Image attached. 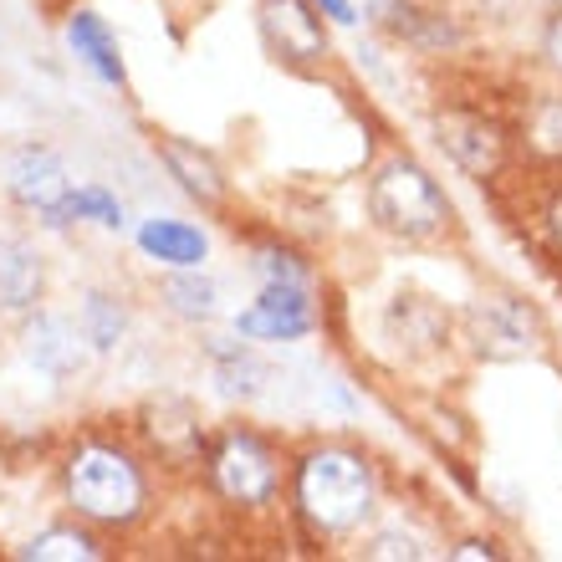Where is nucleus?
<instances>
[{
    "instance_id": "obj_5",
    "label": "nucleus",
    "mask_w": 562,
    "mask_h": 562,
    "mask_svg": "<svg viewBox=\"0 0 562 562\" xmlns=\"http://www.w3.org/2000/svg\"><path fill=\"white\" fill-rule=\"evenodd\" d=\"M72 184L77 179L67 169V159L42 138H21V144L0 148V200L15 215H26L36 231L57 215V205L72 194Z\"/></svg>"
},
{
    "instance_id": "obj_8",
    "label": "nucleus",
    "mask_w": 562,
    "mask_h": 562,
    "mask_svg": "<svg viewBox=\"0 0 562 562\" xmlns=\"http://www.w3.org/2000/svg\"><path fill=\"white\" fill-rule=\"evenodd\" d=\"M15 348L26 358L31 373H42L46 384H82L98 363V353L88 348L82 327L72 312L57 307H31L26 317H15Z\"/></svg>"
},
{
    "instance_id": "obj_20",
    "label": "nucleus",
    "mask_w": 562,
    "mask_h": 562,
    "mask_svg": "<svg viewBox=\"0 0 562 562\" xmlns=\"http://www.w3.org/2000/svg\"><path fill=\"white\" fill-rule=\"evenodd\" d=\"M77 225H98V231H113V236H119L123 225V200L113 190H108V184H72V194H67V200H61L57 205V215H52V221L42 225L46 236H67V231H77Z\"/></svg>"
},
{
    "instance_id": "obj_15",
    "label": "nucleus",
    "mask_w": 562,
    "mask_h": 562,
    "mask_svg": "<svg viewBox=\"0 0 562 562\" xmlns=\"http://www.w3.org/2000/svg\"><path fill=\"white\" fill-rule=\"evenodd\" d=\"M134 246L144 261L175 271V267H205L210 261V236L194 221H179V215H148L138 221Z\"/></svg>"
},
{
    "instance_id": "obj_4",
    "label": "nucleus",
    "mask_w": 562,
    "mask_h": 562,
    "mask_svg": "<svg viewBox=\"0 0 562 562\" xmlns=\"http://www.w3.org/2000/svg\"><path fill=\"white\" fill-rule=\"evenodd\" d=\"M205 481L236 512H271L277 496L286 491V465L261 429L225 425L205 445Z\"/></svg>"
},
{
    "instance_id": "obj_7",
    "label": "nucleus",
    "mask_w": 562,
    "mask_h": 562,
    "mask_svg": "<svg viewBox=\"0 0 562 562\" xmlns=\"http://www.w3.org/2000/svg\"><path fill=\"white\" fill-rule=\"evenodd\" d=\"M460 338L471 342V353L486 358V363H517V358L542 353L548 333H542V317H537L521 296L486 292L465 307V317H460Z\"/></svg>"
},
{
    "instance_id": "obj_9",
    "label": "nucleus",
    "mask_w": 562,
    "mask_h": 562,
    "mask_svg": "<svg viewBox=\"0 0 562 562\" xmlns=\"http://www.w3.org/2000/svg\"><path fill=\"white\" fill-rule=\"evenodd\" d=\"M205 445L210 429L194 400H184V394H148L138 404V450L148 460H159L169 471L205 465Z\"/></svg>"
},
{
    "instance_id": "obj_22",
    "label": "nucleus",
    "mask_w": 562,
    "mask_h": 562,
    "mask_svg": "<svg viewBox=\"0 0 562 562\" xmlns=\"http://www.w3.org/2000/svg\"><path fill=\"white\" fill-rule=\"evenodd\" d=\"M251 277L267 286V281H312L307 256L292 251V246H256L251 251Z\"/></svg>"
},
{
    "instance_id": "obj_12",
    "label": "nucleus",
    "mask_w": 562,
    "mask_h": 562,
    "mask_svg": "<svg viewBox=\"0 0 562 562\" xmlns=\"http://www.w3.org/2000/svg\"><path fill=\"white\" fill-rule=\"evenodd\" d=\"M46 286H52V267H46V251L31 236H15V231H0V317H26L31 307L46 302Z\"/></svg>"
},
{
    "instance_id": "obj_28",
    "label": "nucleus",
    "mask_w": 562,
    "mask_h": 562,
    "mask_svg": "<svg viewBox=\"0 0 562 562\" xmlns=\"http://www.w3.org/2000/svg\"><path fill=\"white\" fill-rule=\"evenodd\" d=\"M548 5H552V11H562V0H548Z\"/></svg>"
},
{
    "instance_id": "obj_24",
    "label": "nucleus",
    "mask_w": 562,
    "mask_h": 562,
    "mask_svg": "<svg viewBox=\"0 0 562 562\" xmlns=\"http://www.w3.org/2000/svg\"><path fill=\"white\" fill-rule=\"evenodd\" d=\"M537 57H542V67H548L552 77H562V11H552L548 21H542V36H537Z\"/></svg>"
},
{
    "instance_id": "obj_3",
    "label": "nucleus",
    "mask_w": 562,
    "mask_h": 562,
    "mask_svg": "<svg viewBox=\"0 0 562 562\" xmlns=\"http://www.w3.org/2000/svg\"><path fill=\"white\" fill-rule=\"evenodd\" d=\"M363 205H369V221L384 236L409 240V246L440 240L456 225V205L440 190V179L429 175L419 159H409V154H394V159H384L373 169Z\"/></svg>"
},
{
    "instance_id": "obj_1",
    "label": "nucleus",
    "mask_w": 562,
    "mask_h": 562,
    "mask_svg": "<svg viewBox=\"0 0 562 562\" xmlns=\"http://www.w3.org/2000/svg\"><path fill=\"white\" fill-rule=\"evenodd\" d=\"M57 486L61 506L98 532H134L154 506L148 456L119 435H103V429H82L61 450Z\"/></svg>"
},
{
    "instance_id": "obj_17",
    "label": "nucleus",
    "mask_w": 562,
    "mask_h": 562,
    "mask_svg": "<svg viewBox=\"0 0 562 562\" xmlns=\"http://www.w3.org/2000/svg\"><path fill=\"white\" fill-rule=\"evenodd\" d=\"M15 558H26V562H103L108 542L98 527L72 517V521H52L42 532H31L26 542L15 548Z\"/></svg>"
},
{
    "instance_id": "obj_13",
    "label": "nucleus",
    "mask_w": 562,
    "mask_h": 562,
    "mask_svg": "<svg viewBox=\"0 0 562 562\" xmlns=\"http://www.w3.org/2000/svg\"><path fill=\"white\" fill-rule=\"evenodd\" d=\"M61 42H67V52L77 57V67H82L88 77H98L103 88H113V92L128 88L123 46H119V36H113V26H108L92 5H72V11H67V21H61Z\"/></svg>"
},
{
    "instance_id": "obj_19",
    "label": "nucleus",
    "mask_w": 562,
    "mask_h": 562,
    "mask_svg": "<svg viewBox=\"0 0 562 562\" xmlns=\"http://www.w3.org/2000/svg\"><path fill=\"white\" fill-rule=\"evenodd\" d=\"M210 379L221 384L225 400H240V404H256L267 394V379L271 369L261 358L246 348V342H231V338H210Z\"/></svg>"
},
{
    "instance_id": "obj_21",
    "label": "nucleus",
    "mask_w": 562,
    "mask_h": 562,
    "mask_svg": "<svg viewBox=\"0 0 562 562\" xmlns=\"http://www.w3.org/2000/svg\"><path fill=\"white\" fill-rule=\"evenodd\" d=\"M517 144L537 164H562V92H532L521 103Z\"/></svg>"
},
{
    "instance_id": "obj_27",
    "label": "nucleus",
    "mask_w": 562,
    "mask_h": 562,
    "mask_svg": "<svg viewBox=\"0 0 562 562\" xmlns=\"http://www.w3.org/2000/svg\"><path fill=\"white\" fill-rule=\"evenodd\" d=\"M317 11L327 15V21H338V26H358V11H353V0H312Z\"/></svg>"
},
{
    "instance_id": "obj_10",
    "label": "nucleus",
    "mask_w": 562,
    "mask_h": 562,
    "mask_svg": "<svg viewBox=\"0 0 562 562\" xmlns=\"http://www.w3.org/2000/svg\"><path fill=\"white\" fill-rule=\"evenodd\" d=\"M231 327H236V338L251 342H302L323 327V307H317L312 281H267L231 317Z\"/></svg>"
},
{
    "instance_id": "obj_18",
    "label": "nucleus",
    "mask_w": 562,
    "mask_h": 562,
    "mask_svg": "<svg viewBox=\"0 0 562 562\" xmlns=\"http://www.w3.org/2000/svg\"><path fill=\"white\" fill-rule=\"evenodd\" d=\"M72 317H77L82 338H88V348L98 358L119 353L123 342H128V302H123L119 292H108V286H82Z\"/></svg>"
},
{
    "instance_id": "obj_16",
    "label": "nucleus",
    "mask_w": 562,
    "mask_h": 562,
    "mask_svg": "<svg viewBox=\"0 0 562 562\" xmlns=\"http://www.w3.org/2000/svg\"><path fill=\"white\" fill-rule=\"evenodd\" d=\"M154 296L164 302V312L169 317H179V323L190 327H205L221 317V281L210 277L205 267H175L164 271L159 286H154Z\"/></svg>"
},
{
    "instance_id": "obj_2",
    "label": "nucleus",
    "mask_w": 562,
    "mask_h": 562,
    "mask_svg": "<svg viewBox=\"0 0 562 562\" xmlns=\"http://www.w3.org/2000/svg\"><path fill=\"white\" fill-rule=\"evenodd\" d=\"M286 496L302 532L317 542H342L363 532L379 512V465L353 440H317L292 460Z\"/></svg>"
},
{
    "instance_id": "obj_6",
    "label": "nucleus",
    "mask_w": 562,
    "mask_h": 562,
    "mask_svg": "<svg viewBox=\"0 0 562 562\" xmlns=\"http://www.w3.org/2000/svg\"><path fill=\"white\" fill-rule=\"evenodd\" d=\"M429 128H435V144H440L445 159L481 184L502 175L506 159H512V144H517L496 113L475 103H440L429 113Z\"/></svg>"
},
{
    "instance_id": "obj_14",
    "label": "nucleus",
    "mask_w": 562,
    "mask_h": 562,
    "mask_svg": "<svg viewBox=\"0 0 562 562\" xmlns=\"http://www.w3.org/2000/svg\"><path fill=\"white\" fill-rule=\"evenodd\" d=\"M154 154H159L164 175L179 184V194H190L194 205H205V210H221V205H225L231 184H225L221 164L210 159V154L194 144V138H184V134H159V138H154Z\"/></svg>"
},
{
    "instance_id": "obj_25",
    "label": "nucleus",
    "mask_w": 562,
    "mask_h": 562,
    "mask_svg": "<svg viewBox=\"0 0 562 562\" xmlns=\"http://www.w3.org/2000/svg\"><path fill=\"white\" fill-rule=\"evenodd\" d=\"M542 231H548V240L562 251V179L548 190V200H542Z\"/></svg>"
},
{
    "instance_id": "obj_26",
    "label": "nucleus",
    "mask_w": 562,
    "mask_h": 562,
    "mask_svg": "<svg viewBox=\"0 0 562 562\" xmlns=\"http://www.w3.org/2000/svg\"><path fill=\"white\" fill-rule=\"evenodd\" d=\"M445 558L465 562V558H502V552H496L491 537H465V542H456V548H445Z\"/></svg>"
},
{
    "instance_id": "obj_11",
    "label": "nucleus",
    "mask_w": 562,
    "mask_h": 562,
    "mask_svg": "<svg viewBox=\"0 0 562 562\" xmlns=\"http://www.w3.org/2000/svg\"><path fill=\"white\" fill-rule=\"evenodd\" d=\"M256 31H261L271 61L292 67V72H317L333 57L327 21L312 0H256Z\"/></svg>"
},
{
    "instance_id": "obj_23",
    "label": "nucleus",
    "mask_w": 562,
    "mask_h": 562,
    "mask_svg": "<svg viewBox=\"0 0 562 562\" xmlns=\"http://www.w3.org/2000/svg\"><path fill=\"white\" fill-rule=\"evenodd\" d=\"M363 558H429V548L415 532H373L363 542Z\"/></svg>"
}]
</instances>
